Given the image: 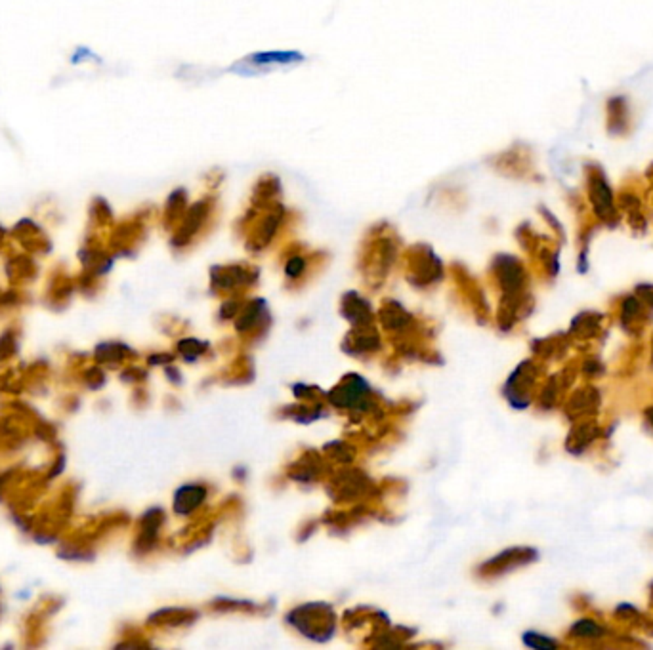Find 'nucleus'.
Returning <instances> with one entry per match:
<instances>
[{"label":"nucleus","instance_id":"obj_1","mask_svg":"<svg viewBox=\"0 0 653 650\" xmlns=\"http://www.w3.org/2000/svg\"><path fill=\"white\" fill-rule=\"evenodd\" d=\"M304 61V56L297 50H270V52H257L248 58L241 59L232 67L233 73L254 74L279 69V67L298 65Z\"/></svg>","mask_w":653,"mask_h":650},{"label":"nucleus","instance_id":"obj_2","mask_svg":"<svg viewBox=\"0 0 653 650\" xmlns=\"http://www.w3.org/2000/svg\"><path fill=\"white\" fill-rule=\"evenodd\" d=\"M588 195H590V202L594 206L596 216L600 220L610 222V220L615 218L612 187H610V183L605 180V174L598 166H592L588 170Z\"/></svg>","mask_w":653,"mask_h":650},{"label":"nucleus","instance_id":"obj_3","mask_svg":"<svg viewBox=\"0 0 653 650\" xmlns=\"http://www.w3.org/2000/svg\"><path fill=\"white\" fill-rule=\"evenodd\" d=\"M607 130L612 134H623L627 124H629V107H627V98L615 96L607 101Z\"/></svg>","mask_w":653,"mask_h":650},{"label":"nucleus","instance_id":"obj_4","mask_svg":"<svg viewBox=\"0 0 653 650\" xmlns=\"http://www.w3.org/2000/svg\"><path fill=\"white\" fill-rule=\"evenodd\" d=\"M598 435V428H596V423L592 421H588V423H579V426H575V428L571 429L570 437H567V450L571 454H581L585 448H587L592 441Z\"/></svg>","mask_w":653,"mask_h":650},{"label":"nucleus","instance_id":"obj_5","mask_svg":"<svg viewBox=\"0 0 653 650\" xmlns=\"http://www.w3.org/2000/svg\"><path fill=\"white\" fill-rule=\"evenodd\" d=\"M570 633L575 639H598V637H604L605 629L590 618H581L571 626Z\"/></svg>","mask_w":653,"mask_h":650},{"label":"nucleus","instance_id":"obj_6","mask_svg":"<svg viewBox=\"0 0 653 650\" xmlns=\"http://www.w3.org/2000/svg\"><path fill=\"white\" fill-rule=\"evenodd\" d=\"M523 641H525V644L533 647V649H556L558 647V642L541 633H525L523 635Z\"/></svg>","mask_w":653,"mask_h":650},{"label":"nucleus","instance_id":"obj_7","mask_svg":"<svg viewBox=\"0 0 653 650\" xmlns=\"http://www.w3.org/2000/svg\"><path fill=\"white\" fill-rule=\"evenodd\" d=\"M640 311V305L634 297H627L625 304H623V322H629L630 319H634Z\"/></svg>","mask_w":653,"mask_h":650},{"label":"nucleus","instance_id":"obj_8","mask_svg":"<svg viewBox=\"0 0 653 650\" xmlns=\"http://www.w3.org/2000/svg\"><path fill=\"white\" fill-rule=\"evenodd\" d=\"M647 418H650V421H652V426H653V408L647 410Z\"/></svg>","mask_w":653,"mask_h":650}]
</instances>
